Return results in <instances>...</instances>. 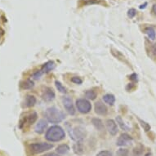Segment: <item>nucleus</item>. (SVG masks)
I'll return each mask as SVG.
<instances>
[{"label":"nucleus","instance_id":"obj_1","mask_svg":"<svg viewBox=\"0 0 156 156\" xmlns=\"http://www.w3.org/2000/svg\"><path fill=\"white\" fill-rule=\"evenodd\" d=\"M65 136H66V133L63 128L58 125H54L51 126L47 131L45 138L51 142H58L62 141L65 138Z\"/></svg>","mask_w":156,"mask_h":156},{"label":"nucleus","instance_id":"obj_2","mask_svg":"<svg viewBox=\"0 0 156 156\" xmlns=\"http://www.w3.org/2000/svg\"><path fill=\"white\" fill-rule=\"evenodd\" d=\"M45 118L47 121L51 123H59L62 121L64 120L65 114L62 112V110H59L56 107H49L48 108L44 113Z\"/></svg>","mask_w":156,"mask_h":156},{"label":"nucleus","instance_id":"obj_3","mask_svg":"<svg viewBox=\"0 0 156 156\" xmlns=\"http://www.w3.org/2000/svg\"><path fill=\"white\" fill-rule=\"evenodd\" d=\"M69 134L70 138L74 141H81L83 139L85 138L87 135V133L83 128L80 126H76L74 128H71L69 130Z\"/></svg>","mask_w":156,"mask_h":156},{"label":"nucleus","instance_id":"obj_4","mask_svg":"<svg viewBox=\"0 0 156 156\" xmlns=\"http://www.w3.org/2000/svg\"><path fill=\"white\" fill-rule=\"evenodd\" d=\"M53 148V145L48 142H36L30 146V151L34 154H40Z\"/></svg>","mask_w":156,"mask_h":156},{"label":"nucleus","instance_id":"obj_5","mask_svg":"<svg viewBox=\"0 0 156 156\" xmlns=\"http://www.w3.org/2000/svg\"><path fill=\"white\" fill-rule=\"evenodd\" d=\"M76 107L79 112L87 114L92 110V104L86 99H78L76 101Z\"/></svg>","mask_w":156,"mask_h":156},{"label":"nucleus","instance_id":"obj_6","mask_svg":"<svg viewBox=\"0 0 156 156\" xmlns=\"http://www.w3.org/2000/svg\"><path fill=\"white\" fill-rule=\"evenodd\" d=\"M62 103L64 105V108L66 109L67 112L69 113L70 115H75V109H74V104L72 101V99L69 97H62Z\"/></svg>","mask_w":156,"mask_h":156},{"label":"nucleus","instance_id":"obj_7","mask_svg":"<svg viewBox=\"0 0 156 156\" xmlns=\"http://www.w3.org/2000/svg\"><path fill=\"white\" fill-rule=\"evenodd\" d=\"M133 137L127 133H123L119 136L116 145L118 146H127L131 145L133 142Z\"/></svg>","mask_w":156,"mask_h":156},{"label":"nucleus","instance_id":"obj_8","mask_svg":"<svg viewBox=\"0 0 156 156\" xmlns=\"http://www.w3.org/2000/svg\"><path fill=\"white\" fill-rule=\"evenodd\" d=\"M55 97H56V94L51 87H45V89L43 92V95H42V97L45 101H47V102L52 101L55 99Z\"/></svg>","mask_w":156,"mask_h":156},{"label":"nucleus","instance_id":"obj_9","mask_svg":"<svg viewBox=\"0 0 156 156\" xmlns=\"http://www.w3.org/2000/svg\"><path fill=\"white\" fill-rule=\"evenodd\" d=\"M105 126H106V128H107L108 132H109L110 135L115 136L117 134V133H118V127H117L116 123L113 119H108L105 122Z\"/></svg>","mask_w":156,"mask_h":156},{"label":"nucleus","instance_id":"obj_10","mask_svg":"<svg viewBox=\"0 0 156 156\" xmlns=\"http://www.w3.org/2000/svg\"><path fill=\"white\" fill-rule=\"evenodd\" d=\"M107 107L101 101H97L95 104V112L99 115H105L107 114Z\"/></svg>","mask_w":156,"mask_h":156},{"label":"nucleus","instance_id":"obj_11","mask_svg":"<svg viewBox=\"0 0 156 156\" xmlns=\"http://www.w3.org/2000/svg\"><path fill=\"white\" fill-rule=\"evenodd\" d=\"M47 128H48V122L45 119H40L36 124L34 130H35L36 133L42 134L44 133V131L46 130Z\"/></svg>","mask_w":156,"mask_h":156},{"label":"nucleus","instance_id":"obj_12","mask_svg":"<svg viewBox=\"0 0 156 156\" xmlns=\"http://www.w3.org/2000/svg\"><path fill=\"white\" fill-rule=\"evenodd\" d=\"M36 97L33 95H27L26 97V99H25V101H24V105L26 107H32L36 104Z\"/></svg>","mask_w":156,"mask_h":156},{"label":"nucleus","instance_id":"obj_13","mask_svg":"<svg viewBox=\"0 0 156 156\" xmlns=\"http://www.w3.org/2000/svg\"><path fill=\"white\" fill-rule=\"evenodd\" d=\"M55 66H56L55 63H54L53 62L50 61V62H46V63L43 66L40 71H41L43 74H44V73H48V72L51 71V70L55 68Z\"/></svg>","mask_w":156,"mask_h":156},{"label":"nucleus","instance_id":"obj_14","mask_svg":"<svg viewBox=\"0 0 156 156\" xmlns=\"http://www.w3.org/2000/svg\"><path fill=\"white\" fill-rule=\"evenodd\" d=\"M56 153L60 154V155H63V154H66L69 151V146H67L66 144H62V145H60L56 147Z\"/></svg>","mask_w":156,"mask_h":156},{"label":"nucleus","instance_id":"obj_15","mask_svg":"<svg viewBox=\"0 0 156 156\" xmlns=\"http://www.w3.org/2000/svg\"><path fill=\"white\" fill-rule=\"evenodd\" d=\"M73 151L76 154H82L83 153V151H84V148H83V144L81 141H78L77 143H75L73 146Z\"/></svg>","mask_w":156,"mask_h":156},{"label":"nucleus","instance_id":"obj_16","mask_svg":"<svg viewBox=\"0 0 156 156\" xmlns=\"http://www.w3.org/2000/svg\"><path fill=\"white\" fill-rule=\"evenodd\" d=\"M37 118H38V115L36 112H32L30 113V115L26 116V119H25V122L26 121V123L31 125L33 123H35V121L37 120Z\"/></svg>","mask_w":156,"mask_h":156},{"label":"nucleus","instance_id":"obj_17","mask_svg":"<svg viewBox=\"0 0 156 156\" xmlns=\"http://www.w3.org/2000/svg\"><path fill=\"white\" fill-rule=\"evenodd\" d=\"M103 101L104 102L110 105H113L115 102V97L113 94H105L103 96Z\"/></svg>","mask_w":156,"mask_h":156},{"label":"nucleus","instance_id":"obj_18","mask_svg":"<svg viewBox=\"0 0 156 156\" xmlns=\"http://www.w3.org/2000/svg\"><path fill=\"white\" fill-rule=\"evenodd\" d=\"M92 123L98 131H102L104 129V124H103L102 121L100 119L93 118L92 119Z\"/></svg>","mask_w":156,"mask_h":156},{"label":"nucleus","instance_id":"obj_19","mask_svg":"<svg viewBox=\"0 0 156 156\" xmlns=\"http://www.w3.org/2000/svg\"><path fill=\"white\" fill-rule=\"evenodd\" d=\"M34 86V83L33 81L30 80H25V81H23V82L21 83V87L22 89H31V88H33Z\"/></svg>","mask_w":156,"mask_h":156},{"label":"nucleus","instance_id":"obj_20","mask_svg":"<svg viewBox=\"0 0 156 156\" xmlns=\"http://www.w3.org/2000/svg\"><path fill=\"white\" fill-rule=\"evenodd\" d=\"M116 122H117V123L119 125V127H120L122 130L130 131V128L126 125L125 123L123 122V119L121 118V116H117V117H116Z\"/></svg>","mask_w":156,"mask_h":156},{"label":"nucleus","instance_id":"obj_21","mask_svg":"<svg viewBox=\"0 0 156 156\" xmlns=\"http://www.w3.org/2000/svg\"><path fill=\"white\" fill-rule=\"evenodd\" d=\"M145 33L147 34L149 38H151V40L155 39V30H154L152 27H147V28L145 30Z\"/></svg>","mask_w":156,"mask_h":156},{"label":"nucleus","instance_id":"obj_22","mask_svg":"<svg viewBox=\"0 0 156 156\" xmlns=\"http://www.w3.org/2000/svg\"><path fill=\"white\" fill-rule=\"evenodd\" d=\"M143 146L141 145H139V146H136L134 150L133 151V156H141L143 153Z\"/></svg>","mask_w":156,"mask_h":156},{"label":"nucleus","instance_id":"obj_23","mask_svg":"<svg viewBox=\"0 0 156 156\" xmlns=\"http://www.w3.org/2000/svg\"><path fill=\"white\" fill-rule=\"evenodd\" d=\"M97 96V93L93 90H89V91H87L86 93H85V97H87V99L89 100H95L96 97Z\"/></svg>","mask_w":156,"mask_h":156},{"label":"nucleus","instance_id":"obj_24","mask_svg":"<svg viewBox=\"0 0 156 156\" xmlns=\"http://www.w3.org/2000/svg\"><path fill=\"white\" fill-rule=\"evenodd\" d=\"M55 85H56V88H57V90H58L60 92H62V93H66L67 92L66 87H65V86H63V84H62L61 82L56 80V82H55Z\"/></svg>","mask_w":156,"mask_h":156},{"label":"nucleus","instance_id":"obj_25","mask_svg":"<svg viewBox=\"0 0 156 156\" xmlns=\"http://www.w3.org/2000/svg\"><path fill=\"white\" fill-rule=\"evenodd\" d=\"M116 156H129V151L128 149L120 148L116 151Z\"/></svg>","mask_w":156,"mask_h":156},{"label":"nucleus","instance_id":"obj_26","mask_svg":"<svg viewBox=\"0 0 156 156\" xmlns=\"http://www.w3.org/2000/svg\"><path fill=\"white\" fill-rule=\"evenodd\" d=\"M137 119H138L139 123H141V127L143 128L144 130L146 131V132H148V131L151 130V126H150V124H149V123H147L146 122H145V121L141 120V119H139V118H137Z\"/></svg>","mask_w":156,"mask_h":156},{"label":"nucleus","instance_id":"obj_27","mask_svg":"<svg viewBox=\"0 0 156 156\" xmlns=\"http://www.w3.org/2000/svg\"><path fill=\"white\" fill-rule=\"evenodd\" d=\"M103 2V0H87L83 2V4L85 5H92V4H101Z\"/></svg>","mask_w":156,"mask_h":156},{"label":"nucleus","instance_id":"obj_28","mask_svg":"<svg viewBox=\"0 0 156 156\" xmlns=\"http://www.w3.org/2000/svg\"><path fill=\"white\" fill-rule=\"evenodd\" d=\"M71 82L74 83H75V84H82L83 83V80L81 78H80V77H73V78H71Z\"/></svg>","mask_w":156,"mask_h":156},{"label":"nucleus","instance_id":"obj_29","mask_svg":"<svg viewBox=\"0 0 156 156\" xmlns=\"http://www.w3.org/2000/svg\"><path fill=\"white\" fill-rule=\"evenodd\" d=\"M136 15V10L134 9V8H131L129 9L128 12V16L130 19H133V18L135 17V16Z\"/></svg>","mask_w":156,"mask_h":156},{"label":"nucleus","instance_id":"obj_30","mask_svg":"<svg viewBox=\"0 0 156 156\" xmlns=\"http://www.w3.org/2000/svg\"><path fill=\"white\" fill-rule=\"evenodd\" d=\"M97 156H113V154L109 151H101L97 154Z\"/></svg>","mask_w":156,"mask_h":156},{"label":"nucleus","instance_id":"obj_31","mask_svg":"<svg viewBox=\"0 0 156 156\" xmlns=\"http://www.w3.org/2000/svg\"><path fill=\"white\" fill-rule=\"evenodd\" d=\"M43 74H43V73H42L40 70H39V71H38V72H36L35 74L33 75L34 79H35V80H38V79H39V78H40V77L43 75Z\"/></svg>","mask_w":156,"mask_h":156},{"label":"nucleus","instance_id":"obj_32","mask_svg":"<svg viewBox=\"0 0 156 156\" xmlns=\"http://www.w3.org/2000/svg\"><path fill=\"white\" fill-rule=\"evenodd\" d=\"M130 80H133V81H137V75L136 74H133L132 75L130 76Z\"/></svg>","mask_w":156,"mask_h":156},{"label":"nucleus","instance_id":"obj_33","mask_svg":"<svg viewBox=\"0 0 156 156\" xmlns=\"http://www.w3.org/2000/svg\"><path fill=\"white\" fill-rule=\"evenodd\" d=\"M44 156H61V155L56 153H48V154H46Z\"/></svg>","mask_w":156,"mask_h":156},{"label":"nucleus","instance_id":"obj_34","mask_svg":"<svg viewBox=\"0 0 156 156\" xmlns=\"http://www.w3.org/2000/svg\"><path fill=\"white\" fill-rule=\"evenodd\" d=\"M147 4H148L147 3H145L144 4H141V5L139 7V8H140V9H143V8H145L146 6H147Z\"/></svg>","mask_w":156,"mask_h":156},{"label":"nucleus","instance_id":"obj_35","mask_svg":"<svg viewBox=\"0 0 156 156\" xmlns=\"http://www.w3.org/2000/svg\"><path fill=\"white\" fill-rule=\"evenodd\" d=\"M152 11H153L154 14L156 16V4H154V5L153 6V8H152Z\"/></svg>","mask_w":156,"mask_h":156},{"label":"nucleus","instance_id":"obj_36","mask_svg":"<svg viewBox=\"0 0 156 156\" xmlns=\"http://www.w3.org/2000/svg\"><path fill=\"white\" fill-rule=\"evenodd\" d=\"M153 49H154V52H155V53H156V44H154V45Z\"/></svg>","mask_w":156,"mask_h":156},{"label":"nucleus","instance_id":"obj_37","mask_svg":"<svg viewBox=\"0 0 156 156\" xmlns=\"http://www.w3.org/2000/svg\"><path fill=\"white\" fill-rule=\"evenodd\" d=\"M145 156H151V153H148V154H146V155Z\"/></svg>","mask_w":156,"mask_h":156}]
</instances>
